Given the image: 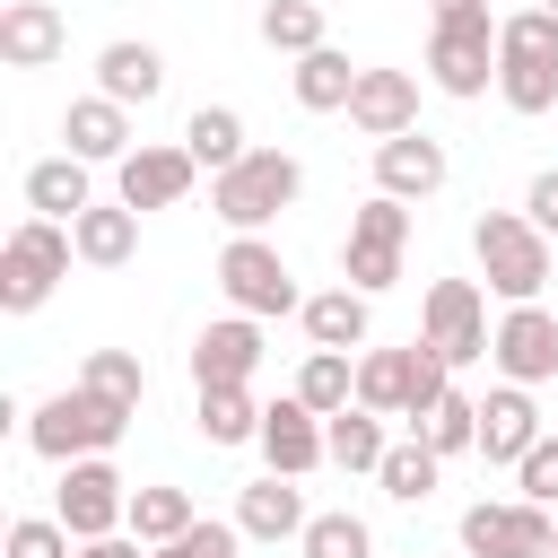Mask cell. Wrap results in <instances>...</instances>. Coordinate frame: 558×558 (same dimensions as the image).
Returning a JSON list of instances; mask_svg holds the SVG:
<instances>
[{
  "label": "cell",
  "instance_id": "obj_1",
  "mask_svg": "<svg viewBox=\"0 0 558 558\" xmlns=\"http://www.w3.org/2000/svg\"><path fill=\"white\" fill-rule=\"evenodd\" d=\"M471 253H480V279H488L506 305H541V288H549V235H541L523 209H480Z\"/></svg>",
  "mask_w": 558,
  "mask_h": 558
},
{
  "label": "cell",
  "instance_id": "obj_2",
  "mask_svg": "<svg viewBox=\"0 0 558 558\" xmlns=\"http://www.w3.org/2000/svg\"><path fill=\"white\" fill-rule=\"evenodd\" d=\"M122 427H131V410H113V401H105V392H87V384H70V392H52V401H35V410H26V445H35L44 462L113 453V445H122Z\"/></svg>",
  "mask_w": 558,
  "mask_h": 558
},
{
  "label": "cell",
  "instance_id": "obj_3",
  "mask_svg": "<svg viewBox=\"0 0 558 558\" xmlns=\"http://www.w3.org/2000/svg\"><path fill=\"white\" fill-rule=\"evenodd\" d=\"M296 192H305V166H296L288 148H253L244 166H227V174L209 183V209H218L235 235H262L279 209H296Z\"/></svg>",
  "mask_w": 558,
  "mask_h": 558
},
{
  "label": "cell",
  "instance_id": "obj_4",
  "mask_svg": "<svg viewBox=\"0 0 558 558\" xmlns=\"http://www.w3.org/2000/svg\"><path fill=\"white\" fill-rule=\"evenodd\" d=\"M401 253H410V201H392V192H366V201L349 209L340 288H357V296H384V288L401 279Z\"/></svg>",
  "mask_w": 558,
  "mask_h": 558
},
{
  "label": "cell",
  "instance_id": "obj_5",
  "mask_svg": "<svg viewBox=\"0 0 558 558\" xmlns=\"http://www.w3.org/2000/svg\"><path fill=\"white\" fill-rule=\"evenodd\" d=\"M70 262H78V235H70L61 218H17L9 244H0V305H9V314H35V305L70 279Z\"/></svg>",
  "mask_w": 558,
  "mask_h": 558
},
{
  "label": "cell",
  "instance_id": "obj_6",
  "mask_svg": "<svg viewBox=\"0 0 558 558\" xmlns=\"http://www.w3.org/2000/svg\"><path fill=\"white\" fill-rule=\"evenodd\" d=\"M218 288H227V305L253 314V323H270V314H305L296 270H288V253H279L270 235H227V253H218Z\"/></svg>",
  "mask_w": 558,
  "mask_h": 558
},
{
  "label": "cell",
  "instance_id": "obj_7",
  "mask_svg": "<svg viewBox=\"0 0 558 558\" xmlns=\"http://www.w3.org/2000/svg\"><path fill=\"white\" fill-rule=\"evenodd\" d=\"M418 340H427L445 366H480V357H488V340H497L480 279H436V288L418 296Z\"/></svg>",
  "mask_w": 558,
  "mask_h": 558
},
{
  "label": "cell",
  "instance_id": "obj_8",
  "mask_svg": "<svg viewBox=\"0 0 558 558\" xmlns=\"http://www.w3.org/2000/svg\"><path fill=\"white\" fill-rule=\"evenodd\" d=\"M52 514L70 523V541H105V532H131V480H122L105 453H87V462H61Z\"/></svg>",
  "mask_w": 558,
  "mask_h": 558
},
{
  "label": "cell",
  "instance_id": "obj_9",
  "mask_svg": "<svg viewBox=\"0 0 558 558\" xmlns=\"http://www.w3.org/2000/svg\"><path fill=\"white\" fill-rule=\"evenodd\" d=\"M549 549H558L549 506H532V497H480V506H462V558H549Z\"/></svg>",
  "mask_w": 558,
  "mask_h": 558
},
{
  "label": "cell",
  "instance_id": "obj_10",
  "mask_svg": "<svg viewBox=\"0 0 558 558\" xmlns=\"http://www.w3.org/2000/svg\"><path fill=\"white\" fill-rule=\"evenodd\" d=\"M427 78L445 87V96H488L497 87V17H445V26H427Z\"/></svg>",
  "mask_w": 558,
  "mask_h": 558
},
{
  "label": "cell",
  "instance_id": "obj_11",
  "mask_svg": "<svg viewBox=\"0 0 558 558\" xmlns=\"http://www.w3.org/2000/svg\"><path fill=\"white\" fill-rule=\"evenodd\" d=\"M192 183H201V166H192V148H183V140H140V148L113 166V201H122V209H140V218H148V209H174Z\"/></svg>",
  "mask_w": 558,
  "mask_h": 558
},
{
  "label": "cell",
  "instance_id": "obj_12",
  "mask_svg": "<svg viewBox=\"0 0 558 558\" xmlns=\"http://www.w3.org/2000/svg\"><path fill=\"white\" fill-rule=\"evenodd\" d=\"M488 366L506 375V384H549L558 375V314L549 305H506L497 314V340H488Z\"/></svg>",
  "mask_w": 558,
  "mask_h": 558
},
{
  "label": "cell",
  "instance_id": "obj_13",
  "mask_svg": "<svg viewBox=\"0 0 558 558\" xmlns=\"http://www.w3.org/2000/svg\"><path fill=\"white\" fill-rule=\"evenodd\" d=\"M253 366H262V323H253V314L201 323V340H192V392H209V384H253Z\"/></svg>",
  "mask_w": 558,
  "mask_h": 558
},
{
  "label": "cell",
  "instance_id": "obj_14",
  "mask_svg": "<svg viewBox=\"0 0 558 558\" xmlns=\"http://www.w3.org/2000/svg\"><path fill=\"white\" fill-rule=\"evenodd\" d=\"M262 462H270L279 480H305V471H323V462H331V436H323V418H314L296 392L262 410Z\"/></svg>",
  "mask_w": 558,
  "mask_h": 558
},
{
  "label": "cell",
  "instance_id": "obj_15",
  "mask_svg": "<svg viewBox=\"0 0 558 558\" xmlns=\"http://www.w3.org/2000/svg\"><path fill=\"white\" fill-rule=\"evenodd\" d=\"M445 174H453L445 140H427V131L375 140V192H392V201H427V192H445Z\"/></svg>",
  "mask_w": 558,
  "mask_h": 558
},
{
  "label": "cell",
  "instance_id": "obj_16",
  "mask_svg": "<svg viewBox=\"0 0 558 558\" xmlns=\"http://www.w3.org/2000/svg\"><path fill=\"white\" fill-rule=\"evenodd\" d=\"M349 122H357L366 140H401V131H418V70H357Z\"/></svg>",
  "mask_w": 558,
  "mask_h": 558
},
{
  "label": "cell",
  "instance_id": "obj_17",
  "mask_svg": "<svg viewBox=\"0 0 558 558\" xmlns=\"http://www.w3.org/2000/svg\"><path fill=\"white\" fill-rule=\"evenodd\" d=\"M244 541H305V488L296 480H279V471H262L253 488H235V514H227Z\"/></svg>",
  "mask_w": 558,
  "mask_h": 558
},
{
  "label": "cell",
  "instance_id": "obj_18",
  "mask_svg": "<svg viewBox=\"0 0 558 558\" xmlns=\"http://www.w3.org/2000/svg\"><path fill=\"white\" fill-rule=\"evenodd\" d=\"M61 52H70V26H61L52 0H9L0 9V61L9 70H52Z\"/></svg>",
  "mask_w": 558,
  "mask_h": 558
},
{
  "label": "cell",
  "instance_id": "obj_19",
  "mask_svg": "<svg viewBox=\"0 0 558 558\" xmlns=\"http://www.w3.org/2000/svg\"><path fill=\"white\" fill-rule=\"evenodd\" d=\"M541 436H549V427H541V410H532V392H523V384H497V392L480 401V453H488V462L523 471V453H532Z\"/></svg>",
  "mask_w": 558,
  "mask_h": 558
},
{
  "label": "cell",
  "instance_id": "obj_20",
  "mask_svg": "<svg viewBox=\"0 0 558 558\" xmlns=\"http://www.w3.org/2000/svg\"><path fill=\"white\" fill-rule=\"evenodd\" d=\"M61 140H70V157H87V166H122V157H131V105H113V96H70Z\"/></svg>",
  "mask_w": 558,
  "mask_h": 558
},
{
  "label": "cell",
  "instance_id": "obj_21",
  "mask_svg": "<svg viewBox=\"0 0 558 558\" xmlns=\"http://www.w3.org/2000/svg\"><path fill=\"white\" fill-rule=\"evenodd\" d=\"M96 209V183H87V157H35L26 166V218H61V227H78Z\"/></svg>",
  "mask_w": 558,
  "mask_h": 558
},
{
  "label": "cell",
  "instance_id": "obj_22",
  "mask_svg": "<svg viewBox=\"0 0 558 558\" xmlns=\"http://www.w3.org/2000/svg\"><path fill=\"white\" fill-rule=\"evenodd\" d=\"M157 87H166V52H157V44L113 35V44L96 52V96H113V105H148Z\"/></svg>",
  "mask_w": 558,
  "mask_h": 558
},
{
  "label": "cell",
  "instance_id": "obj_23",
  "mask_svg": "<svg viewBox=\"0 0 558 558\" xmlns=\"http://www.w3.org/2000/svg\"><path fill=\"white\" fill-rule=\"evenodd\" d=\"M410 384H418V340H401V349H366V357H357V410H375V418H410Z\"/></svg>",
  "mask_w": 558,
  "mask_h": 558
},
{
  "label": "cell",
  "instance_id": "obj_24",
  "mask_svg": "<svg viewBox=\"0 0 558 558\" xmlns=\"http://www.w3.org/2000/svg\"><path fill=\"white\" fill-rule=\"evenodd\" d=\"M183 148H192V166H201L209 183H218L227 166H244V157H253V140H244V113H235V105H201V113L183 122Z\"/></svg>",
  "mask_w": 558,
  "mask_h": 558
},
{
  "label": "cell",
  "instance_id": "obj_25",
  "mask_svg": "<svg viewBox=\"0 0 558 558\" xmlns=\"http://www.w3.org/2000/svg\"><path fill=\"white\" fill-rule=\"evenodd\" d=\"M288 87H296L305 113H349V96H357V61H349L340 44H323V52H305V61L288 70Z\"/></svg>",
  "mask_w": 558,
  "mask_h": 558
},
{
  "label": "cell",
  "instance_id": "obj_26",
  "mask_svg": "<svg viewBox=\"0 0 558 558\" xmlns=\"http://www.w3.org/2000/svg\"><path fill=\"white\" fill-rule=\"evenodd\" d=\"M70 235H78V262H87V270H122V262L140 253V209H122V201H96V209H87Z\"/></svg>",
  "mask_w": 558,
  "mask_h": 558
},
{
  "label": "cell",
  "instance_id": "obj_27",
  "mask_svg": "<svg viewBox=\"0 0 558 558\" xmlns=\"http://www.w3.org/2000/svg\"><path fill=\"white\" fill-rule=\"evenodd\" d=\"M296 401H305L314 418L357 410V357H349V349H314V357L296 366Z\"/></svg>",
  "mask_w": 558,
  "mask_h": 558
},
{
  "label": "cell",
  "instance_id": "obj_28",
  "mask_svg": "<svg viewBox=\"0 0 558 558\" xmlns=\"http://www.w3.org/2000/svg\"><path fill=\"white\" fill-rule=\"evenodd\" d=\"M192 427H201L209 445H262V401H253L244 384H209V392L192 401Z\"/></svg>",
  "mask_w": 558,
  "mask_h": 558
},
{
  "label": "cell",
  "instance_id": "obj_29",
  "mask_svg": "<svg viewBox=\"0 0 558 558\" xmlns=\"http://www.w3.org/2000/svg\"><path fill=\"white\" fill-rule=\"evenodd\" d=\"M201 523V506H192V488H174V480H148V488H131V532L148 541V549H166V541H183Z\"/></svg>",
  "mask_w": 558,
  "mask_h": 558
},
{
  "label": "cell",
  "instance_id": "obj_30",
  "mask_svg": "<svg viewBox=\"0 0 558 558\" xmlns=\"http://www.w3.org/2000/svg\"><path fill=\"white\" fill-rule=\"evenodd\" d=\"M262 44H270V52H288V61L323 52V44H331L323 0H262Z\"/></svg>",
  "mask_w": 558,
  "mask_h": 558
},
{
  "label": "cell",
  "instance_id": "obj_31",
  "mask_svg": "<svg viewBox=\"0 0 558 558\" xmlns=\"http://www.w3.org/2000/svg\"><path fill=\"white\" fill-rule=\"evenodd\" d=\"M305 340L314 349H366V296L357 288H323V296H305Z\"/></svg>",
  "mask_w": 558,
  "mask_h": 558
},
{
  "label": "cell",
  "instance_id": "obj_32",
  "mask_svg": "<svg viewBox=\"0 0 558 558\" xmlns=\"http://www.w3.org/2000/svg\"><path fill=\"white\" fill-rule=\"evenodd\" d=\"M78 384H87V392H105V401H113V410H131V418H140V401H148V366H140V349H87Z\"/></svg>",
  "mask_w": 558,
  "mask_h": 558
},
{
  "label": "cell",
  "instance_id": "obj_33",
  "mask_svg": "<svg viewBox=\"0 0 558 558\" xmlns=\"http://www.w3.org/2000/svg\"><path fill=\"white\" fill-rule=\"evenodd\" d=\"M436 471H445V453H436L427 436H410V445H392V453H384V471H375V480H384V497H392V506H427V497H436Z\"/></svg>",
  "mask_w": 558,
  "mask_h": 558
},
{
  "label": "cell",
  "instance_id": "obj_34",
  "mask_svg": "<svg viewBox=\"0 0 558 558\" xmlns=\"http://www.w3.org/2000/svg\"><path fill=\"white\" fill-rule=\"evenodd\" d=\"M323 436H331L340 471H384V453H392V436H384L375 410H340V418H323Z\"/></svg>",
  "mask_w": 558,
  "mask_h": 558
},
{
  "label": "cell",
  "instance_id": "obj_35",
  "mask_svg": "<svg viewBox=\"0 0 558 558\" xmlns=\"http://www.w3.org/2000/svg\"><path fill=\"white\" fill-rule=\"evenodd\" d=\"M497 61H541V70H558V9H514V17H497Z\"/></svg>",
  "mask_w": 558,
  "mask_h": 558
},
{
  "label": "cell",
  "instance_id": "obj_36",
  "mask_svg": "<svg viewBox=\"0 0 558 558\" xmlns=\"http://www.w3.org/2000/svg\"><path fill=\"white\" fill-rule=\"evenodd\" d=\"M418 436H427V445H436L445 462H453V453H480V401H471V392L453 384V392H445V401H436V410L418 418Z\"/></svg>",
  "mask_w": 558,
  "mask_h": 558
},
{
  "label": "cell",
  "instance_id": "obj_37",
  "mask_svg": "<svg viewBox=\"0 0 558 558\" xmlns=\"http://www.w3.org/2000/svg\"><path fill=\"white\" fill-rule=\"evenodd\" d=\"M305 558H375V532H366V514H349V506H331V514H314L305 523V541H296Z\"/></svg>",
  "mask_w": 558,
  "mask_h": 558
},
{
  "label": "cell",
  "instance_id": "obj_38",
  "mask_svg": "<svg viewBox=\"0 0 558 558\" xmlns=\"http://www.w3.org/2000/svg\"><path fill=\"white\" fill-rule=\"evenodd\" d=\"M497 96H506V113H549L558 105V70H541V61H497Z\"/></svg>",
  "mask_w": 558,
  "mask_h": 558
},
{
  "label": "cell",
  "instance_id": "obj_39",
  "mask_svg": "<svg viewBox=\"0 0 558 558\" xmlns=\"http://www.w3.org/2000/svg\"><path fill=\"white\" fill-rule=\"evenodd\" d=\"M0 558H78V541H70L61 514H17L9 541H0Z\"/></svg>",
  "mask_w": 558,
  "mask_h": 558
},
{
  "label": "cell",
  "instance_id": "obj_40",
  "mask_svg": "<svg viewBox=\"0 0 558 558\" xmlns=\"http://www.w3.org/2000/svg\"><path fill=\"white\" fill-rule=\"evenodd\" d=\"M235 549H244L235 523H192L183 541H166V549H148V558H235Z\"/></svg>",
  "mask_w": 558,
  "mask_h": 558
},
{
  "label": "cell",
  "instance_id": "obj_41",
  "mask_svg": "<svg viewBox=\"0 0 558 558\" xmlns=\"http://www.w3.org/2000/svg\"><path fill=\"white\" fill-rule=\"evenodd\" d=\"M514 480H523V497H532V506H558V436H541V445L523 453V471H514Z\"/></svg>",
  "mask_w": 558,
  "mask_h": 558
},
{
  "label": "cell",
  "instance_id": "obj_42",
  "mask_svg": "<svg viewBox=\"0 0 558 558\" xmlns=\"http://www.w3.org/2000/svg\"><path fill=\"white\" fill-rule=\"evenodd\" d=\"M523 218H532V227L558 244V166H541V174H532V192H523Z\"/></svg>",
  "mask_w": 558,
  "mask_h": 558
},
{
  "label": "cell",
  "instance_id": "obj_43",
  "mask_svg": "<svg viewBox=\"0 0 558 558\" xmlns=\"http://www.w3.org/2000/svg\"><path fill=\"white\" fill-rule=\"evenodd\" d=\"M78 558H148L140 532H105V541H78Z\"/></svg>",
  "mask_w": 558,
  "mask_h": 558
},
{
  "label": "cell",
  "instance_id": "obj_44",
  "mask_svg": "<svg viewBox=\"0 0 558 558\" xmlns=\"http://www.w3.org/2000/svg\"><path fill=\"white\" fill-rule=\"evenodd\" d=\"M427 17L445 26V17H488V0H427Z\"/></svg>",
  "mask_w": 558,
  "mask_h": 558
},
{
  "label": "cell",
  "instance_id": "obj_45",
  "mask_svg": "<svg viewBox=\"0 0 558 558\" xmlns=\"http://www.w3.org/2000/svg\"><path fill=\"white\" fill-rule=\"evenodd\" d=\"M541 9H558V0H541Z\"/></svg>",
  "mask_w": 558,
  "mask_h": 558
},
{
  "label": "cell",
  "instance_id": "obj_46",
  "mask_svg": "<svg viewBox=\"0 0 558 558\" xmlns=\"http://www.w3.org/2000/svg\"><path fill=\"white\" fill-rule=\"evenodd\" d=\"M549 558H558V549H549Z\"/></svg>",
  "mask_w": 558,
  "mask_h": 558
}]
</instances>
